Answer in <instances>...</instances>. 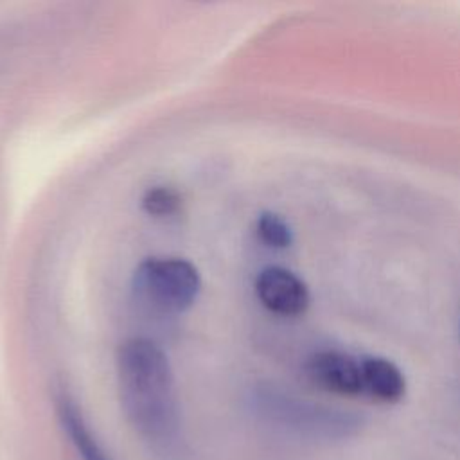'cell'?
Listing matches in <instances>:
<instances>
[{"mask_svg":"<svg viewBox=\"0 0 460 460\" xmlns=\"http://www.w3.org/2000/svg\"><path fill=\"white\" fill-rule=\"evenodd\" d=\"M363 390L379 402H397L406 392V381L397 365L385 358L361 359Z\"/></svg>","mask_w":460,"mask_h":460,"instance_id":"obj_7","label":"cell"},{"mask_svg":"<svg viewBox=\"0 0 460 460\" xmlns=\"http://www.w3.org/2000/svg\"><path fill=\"white\" fill-rule=\"evenodd\" d=\"M56 411L61 422V428L68 435L75 451L83 460H111L106 451L101 447L93 433L90 431L81 410L75 401L66 394L59 392L56 397Z\"/></svg>","mask_w":460,"mask_h":460,"instance_id":"obj_6","label":"cell"},{"mask_svg":"<svg viewBox=\"0 0 460 460\" xmlns=\"http://www.w3.org/2000/svg\"><path fill=\"white\" fill-rule=\"evenodd\" d=\"M262 417L282 431L313 442H336L358 431V420L347 413L322 410L286 399L277 394H264L259 399Z\"/></svg>","mask_w":460,"mask_h":460,"instance_id":"obj_2","label":"cell"},{"mask_svg":"<svg viewBox=\"0 0 460 460\" xmlns=\"http://www.w3.org/2000/svg\"><path fill=\"white\" fill-rule=\"evenodd\" d=\"M255 293L266 309L282 316L302 314L309 305L305 284L295 273L280 266L264 268L257 275Z\"/></svg>","mask_w":460,"mask_h":460,"instance_id":"obj_5","label":"cell"},{"mask_svg":"<svg viewBox=\"0 0 460 460\" xmlns=\"http://www.w3.org/2000/svg\"><path fill=\"white\" fill-rule=\"evenodd\" d=\"M122 411L133 431L158 455L181 449V419L174 376L164 350L146 338H131L117 350Z\"/></svg>","mask_w":460,"mask_h":460,"instance_id":"obj_1","label":"cell"},{"mask_svg":"<svg viewBox=\"0 0 460 460\" xmlns=\"http://www.w3.org/2000/svg\"><path fill=\"white\" fill-rule=\"evenodd\" d=\"M142 207L147 214L156 217L171 216L180 208V196L169 187H153L144 194Z\"/></svg>","mask_w":460,"mask_h":460,"instance_id":"obj_9","label":"cell"},{"mask_svg":"<svg viewBox=\"0 0 460 460\" xmlns=\"http://www.w3.org/2000/svg\"><path fill=\"white\" fill-rule=\"evenodd\" d=\"M201 288L198 270L185 259H147L135 271L137 295L156 311L189 309Z\"/></svg>","mask_w":460,"mask_h":460,"instance_id":"obj_3","label":"cell"},{"mask_svg":"<svg viewBox=\"0 0 460 460\" xmlns=\"http://www.w3.org/2000/svg\"><path fill=\"white\" fill-rule=\"evenodd\" d=\"M257 235L271 248H286L291 244V230L288 223L271 212H264L257 219Z\"/></svg>","mask_w":460,"mask_h":460,"instance_id":"obj_8","label":"cell"},{"mask_svg":"<svg viewBox=\"0 0 460 460\" xmlns=\"http://www.w3.org/2000/svg\"><path fill=\"white\" fill-rule=\"evenodd\" d=\"M305 377L320 390L356 397L363 395L361 359L340 350H320L307 358L304 365Z\"/></svg>","mask_w":460,"mask_h":460,"instance_id":"obj_4","label":"cell"}]
</instances>
